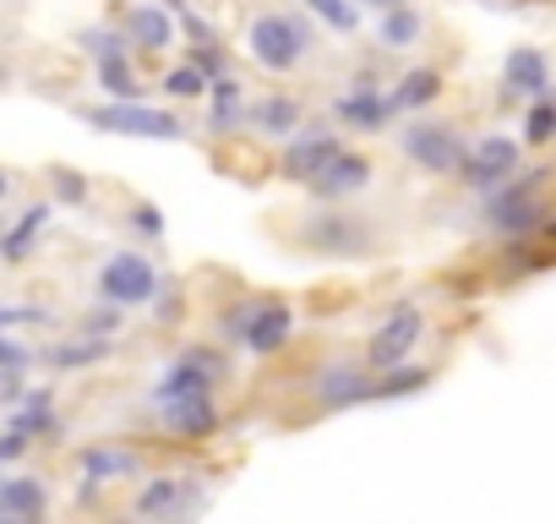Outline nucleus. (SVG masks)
<instances>
[{"label": "nucleus", "mask_w": 556, "mask_h": 524, "mask_svg": "<svg viewBox=\"0 0 556 524\" xmlns=\"http://www.w3.org/2000/svg\"><path fill=\"white\" fill-rule=\"evenodd\" d=\"M245 50H251V61L256 66H267V72H295L301 61H306V50H312V28L301 23V17H285V12H262L251 28H245Z\"/></svg>", "instance_id": "obj_1"}, {"label": "nucleus", "mask_w": 556, "mask_h": 524, "mask_svg": "<svg viewBox=\"0 0 556 524\" xmlns=\"http://www.w3.org/2000/svg\"><path fill=\"white\" fill-rule=\"evenodd\" d=\"M99 296L110 307H142V301L159 296V269L142 251H121V257H110L99 269Z\"/></svg>", "instance_id": "obj_2"}, {"label": "nucleus", "mask_w": 556, "mask_h": 524, "mask_svg": "<svg viewBox=\"0 0 556 524\" xmlns=\"http://www.w3.org/2000/svg\"><path fill=\"white\" fill-rule=\"evenodd\" d=\"M88 121H93L99 132H121V137H180V132H186L169 110H148L142 99L99 104V110H88Z\"/></svg>", "instance_id": "obj_3"}, {"label": "nucleus", "mask_w": 556, "mask_h": 524, "mask_svg": "<svg viewBox=\"0 0 556 524\" xmlns=\"http://www.w3.org/2000/svg\"><path fill=\"white\" fill-rule=\"evenodd\" d=\"M213 377H224V361H218L213 350L191 345V350H180L175 366L159 377L153 404H175V399H191V394H213Z\"/></svg>", "instance_id": "obj_4"}, {"label": "nucleus", "mask_w": 556, "mask_h": 524, "mask_svg": "<svg viewBox=\"0 0 556 524\" xmlns=\"http://www.w3.org/2000/svg\"><path fill=\"white\" fill-rule=\"evenodd\" d=\"M420 334H426V312H420V307H393V317H388V323L371 334V345H366V366L388 372V366L409 361V350L420 345Z\"/></svg>", "instance_id": "obj_5"}, {"label": "nucleus", "mask_w": 556, "mask_h": 524, "mask_svg": "<svg viewBox=\"0 0 556 524\" xmlns=\"http://www.w3.org/2000/svg\"><path fill=\"white\" fill-rule=\"evenodd\" d=\"M404 153L420 164V170H431V175H458L464 170V137L453 132V126H409L404 132Z\"/></svg>", "instance_id": "obj_6"}, {"label": "nucleus", "mask_w": 556, "mask_h": 524, "mask_svg": "<svg viewBox=\"0 0 556 524\" xmlns=\"http://www.w3.org/2000/svg\"><path fill=\"white\" fill-rule=\"evenodd\" d=\"M513 170H518V142H513V137H480V142L464 153L458 180L475 186V191H491V186H502Z\"/></svg>", "instance_id": "obj_7"}, {"label": "nucleus", "mask_w": 556, "mask_h": 524, "mask_svg": "<svg viewBox=\"0 0 556 524\" xmlns=\"http://www.w3.org/2000/svg\"><path fill=\"white\" fill-rule=\"evenodd\" d=\"M306 186H312L317 197H328V202L355 197L361 186H371V159H366V153H355V148H339V153L328 159V170H323V175H312Z\"/></svg>", "instance_id": "obj_8"}, {"label": "nucleus", "mask_w": 556, "mask_h": 524, "mask_svg": "<svg viewBox=\"0 0 556 524\" xmlns=\"http://www.w3.org/2000/svg\"><path fill=\"white\" fill-rule=\"evenodd\" d=\"M290 334H295V312L285 307V301H262L256 312H251V323H245V350L251 355H278L290 345Z\"/></svg>", "instance_id": "obj_9"}, {"label": "nucleus", "mask_w": 556, "mask_h": 524, "mask_svg": "<svg viewBox=\"0 0 556 524\" xmlns=\"http://www.w3.org/2000/svg\"><path fill=\"white\" fill-rule=\"evenodd\" d=\"M121 34H126L137 50L159 55V50H169V45H175V12H169V7H153V0H142V7H126Z\"/></svg>", "instance_id": "obj_10"}, {"label": "nucleus", "mask_w": 556, "mask_h": 524, "mask_svg": "<svg viewBox=\"0 0 556 524\" xmlns=\"http://www.w3.org/2000/svg\"><path fill=\"white\" fill-rule=\"evenodd\" d=\"M344 148V137L339 132H301L290 148H285V159H278V170H285L290 180H312V175H323L328 170V159Z\"/></svg>", "instance_id": "obj_11"}, {"label": "nucleus", "mask_w": 556, "mask_h": 524, "mask_svg": "<svg viewBox=\"0 0 556 524\" xmlns=\"http://www.w3.org/2000/svg\"><path fill=\"white\" fill-rule=\"evenodd\" d=\"M306 246L317 251H339V257H355L371 246V229L355 219V213H317L312 229H306Z\"/></svg>", "instance_id": "obj_12"}, {"label": "nucleus", "mask_w": 556, "mask_h": 524, "mask_svg": "<svg viewBox=\"0 0 556 524\" xmlns=\"http://www.w3.org/2000/svg\"><path fill=\"white\" fill-rule=\"evenodd\" d=\"M393 115H399V110H393L388 93H377V83H355V88L339 99V121H344L350 132H382Z\"/></svg>", "instance_id": "obj_13"}, {"label": "nucleus", "mask_w": 556, "mask_h": 524, "mask_svg": "<svg viewBox=\"0 0 556 524\" xmlns=\"http://www.w3.org/2000/svg\"><path fill=\"white\" fill-rule=\"evenodd\" d=\"M159 410H164V426H169L175 437H186V442L218 432V404H213V394H191V399H175V404H159Z\"/></svg>", "instance_id": "obj_14"}, {"label": "nucleus", "mask_w": 556, "mask_h": 524, "mask_svg": "<svg viewBox=\"0 0 556 524\" xmlns=\"http://www.w3.org/2000/svg\"><path fill=\"white\" fill-rule=\"evenodd\" d=\"M540 219H545V208L534 202V191H502L496 202H491V224L502 229V235H540Z\"/></svg>", "instance_id": "obj_15"}, {"label": "nucleus", "mask_w": 556, "mask_h": 524, "mask_svg": "<svg viewBox=\"0 0 556 524\" xmlns=\"http://www.w3.org/2000/svg\"><path fill=\"white\" fill-rule=\"evenodd\" d=\"M245 121L267 137H290V132H301V99H285V93L256 99V104H245Z\"/></svg>", "instance_id": "obj_16"}, {"label": "nucleus", "mask_w": 556, "mask_h": 524, "mask_svg": "<svg viewBox=\"0 0 556 524\" xmlns=\"http://www.w3.org/2000/svg\"><path fill=\"white\" fill-rule=\"evenodd\" d=\"M45 481L34 475H7L0 481V519H39L45 513Z\"/></svg>", "instance_id": "obj_17"}, {"label": "nucleus", "mask_w": 556, "mask_h": 524, "mask_svg": "<svg viewBox=\"0 0 556 524\" xmlns=\"http://www.w3.org/2000/svg\"><path fill=\"white\" fill-rule=\"evenodd\" d=\"M371 399V383L355 372V366H333L323 383H317V404L323 410H350V404H366Z\"/></svg>", "instance_id": "obj_18"}, {"label": "nucleus", "mask_w": 556, "mask_h": 524, "mask_svg": "<svg viewBox=\"0 0 556 524\" xmlns=\"http://www.w3.org/2000/svg\"><path fill=\"white\" fill-rule=\"evenodd\" d=\"M180 508H197V491L175 475H159L137 491V513H180Z\"/></svg>", "instance_id": "obj_19"}, {"label": "nucleus", "mask_w": 556, "mask_h": 524, "mask_svg": "<svg viewBox=\"0 0 556 524\" xmlns=\"http://www.w3.org/2000/svg\"><path fill=\"white\" fill-rule=\"evenodd\" d=\"M507 88H518V93H529V99L551 93V66H545V55H540V50H513V55H507Z\"/></svg>", "instance_id": "obj_20"}, {"label": "nucleus", "mask_w": 556, "mask_h": 524, "mask_svg": "<svg viewBox=\"0 0 556 524\" xmlns=\"http://www.w3.org/2000/svg\"><path fill=\"white\" fill-rule=\"evenodd\" d=\"M437 93H442V72H437V66H415V72L399 77V88H393L388 99H393V110L404 115V110H426Z\"/></svg>", "instance_id": "obj_21"}, {"label": "nucleus", "mask_w": 556, "mask_h": 524, "mask_svg": "<svg viewBox=\"0 0 556 524\" xmlns=\"http://www.w3.org/2000/svg\"><path fill=\"white\" fill-rule=\"evenodd\" d=\"M110 334H88V339H72V345H55L45 361L55 366V372H77V366H99V361H110Z\"/></svg>", "instance_id": "obj_22"}, {"label": "nucleus", "mask_w": 556, "mask_h": 524, "mask_svg": "<svg viewBox=\"0 0 556 524\" xmlns=\"http://www.w3.org/2000/svg\"><path fill=\"white\" fill-rule=\"evenodd\" d=\"M420 34H426V17L415 7H388L382 23H377V39L388 50H409V45H420Z\"/></svg>", "instance_id": "obj_23"}, {"label": "nucleus", "mask_w": 556, "mask_h": 524, "mask_svg": "<svg viewBox=\"0 0 556 524\" xmlns=\"http://www.w3.org/2000/svg\"><path fill=\"white\" fill-rule=\"evenodd\" d=\"M142 459L131 448H83V475L88 481H121V475H137Z\"/></svg>", "instance_id": "obj_24"}, {"label": "nucleus", "mask_w": 556, "mask_h": 524, "mask_svg": "<svg viewBox=\"0 0 556 524\" xmlns=\"http://www.w3.org/2000/svg\"><path fill=\"white\" fill-rule=\"evenodd\" d=\"M99 83H104L110 99H142V83H137V72L126 66V50H104V55H99Z\"/></svg>", "instance_id": "obj_25"}, {"label": "nucleus", "mask_w": 556, "mask_h": 524, "mask_svg": "<svg viewBox=\"0 0 556 524\" xmlns=\"http://www.w3.org/2000/svg\"><path fill=\"white\" fill-rule=\"evenodd\" d=\"M426 383H431V372H426V366L399 361V366H388V372L371 383V399H409V394H420Z\"/></svg>", "instance_id": "obj_26"}, {"label": "nucleus", "mask_w": 556, "mask_h": 524, "mask_svg": "<svg viewBox=\"0 0 556 524\" xmlns=\"http://www.w3.org/2000/svg\"><path fill=\"white\" fill-rule=\"evenodd\" d=\"M12 426H17V432H28V437H45V432H55V394H50V388H28L23 410L12 415Z\"/></svg>", "instance_id": "obj_27"}, {"label": "nucleus", "mask_w": 556, "mask_h": 524, "mask_svg": "<svg viewBox=\"0 0 556 524\" xmlns=\"http://www.w3.org/2000/svg\"><path fill=\"white\" fill-rule=\"evenodd\" d=\"M45 224H50V202H34V208H28V213H23V219L12 224V235L0 240V251H7V262H23V257H28V246L39 240V229H45Z\"/></svg>", "instance_id": "obj_28"}, {"label": "nucleus", "mask_w": 556, "mask_h": 524, "mask_svg": "<svg viewBox=\"0 0 556 524\" xmlns=\"http://www.w3.org/2000/svg\"><path fill=\"white\" fill-rule=\"evenodd\" d=\"M207 93H213V115H207V126H213V132H229V126L245 115V93H240V83L224 72V77H218Z\"/></svg>", "instance_id": "obj_29"}, {"label": "nucleus", "mask_w": 556, "mask_h": 524, "mask_svg": "<svg viewBox=\"0 0 556 524\" xmlns=\"http://www.w3.org/2000/svg\"><path fill=\"white\" fill-rule=\"evenodd\" d=\"M523 142H529V148L556 142V99H551V93H540V99L529 104V115H523Z\"/></svg>", "instance_id": "obj_30"}, {"label": "nucleus", "mask_w": 556, "mask_h": 524, "mask_svg": "<svg viewBox=\"0 0 556 524\" xmlns=\"http://www.w3.org/2000/svg\"><path fill=\"white\" fill-rule=\"evenodd\" d=\"M306 12L323 17L333 34H355L361 28V7H355V0H306Z\"/></svg>", "instance_id": "obj_31"}, {"label": "nucleus", "mask_w": 556, "mask_h": 524, "mask_svg": "<svg viewBox=\"0 0 556 524\" xmlns=\"http://www.w3.org/2000/svg\"><path fill=\"white\" fill-rule=\"evenodd\" d=\"M207 88H213V83H207L191 61H186V66H175V72H164V93H169V99H202Z\"/></svg>", "instance_id": "obj_32"}, {"label": "nucleus", "mask_w": 556, "mask_h": 524, "mask_svg": "<svg viewBox=\"0 0 556 524\" xmlns=\"http://www.w3.org/2000/svg\"><path fill=\"white\" fill-rule=\"evenodd\" d=\"M556 262V240L540 235V246H513V274H540Z\"/></svg>", "instance_id": "obj_33"}, {"label": "nucleus", "mask_w": 556, "mask_h": 524, "mask_svg": "<svg viewBox=\"0 0 556 524\" xmlns=\"http://www.w3.org/2000/svg\"><path fill=\"white\" fill-rule=\"evenodd\" d=\"M191 66L207 77V83H218L224 72H229V61H224V50H218V39L213 45H191Z\"/></svg>", "instance_id": "obj_34"}, {"label": "nucleus", "mask_w": 556, "mask_h": 524, "mask_svg": "<svg viewBox=\"0 0 556 524\" xmlns=\"http://www.w3.org/2000/svg\"><path fill=\"white\" fill-rule=\"evenodd\" d=\"M55 197H61V202H83V197H88V180H83L77 170H61V175H55Z\"/></svg>", "instance_id": "obj_35"}, {"label": "nucleus", "mask_w": 556, "mask_h": 524, "mask_svg": "<svg viewBox=\"0 0 556 524\" xmlns=\"http://www.w3.org/2000/svg\"><path fill=\"white\" fill-rule=\"evenodd\" d=\"M131 224H137L142 235H164V213H159L153 202H137V208H131Z\"/></svg>", "instance_id": "obj_36"}, {"label": "nucleus", "mask_w": 556, "mask_h": 524, "mask_svg": "<svg viewBox=\"0 0 556 524\" xmlns=\"http://www.w3.org/2000/svg\"><path fill=\"white\" fill-rule=\"evenodd\" d=\"M28 442H34L28 432H17V426H7V432H0V464H7V459H17V453H23Z\"/></svg>", "instance_id": "obj_37"}, {"label": "nucleus", "mask_w": 556, "mask_h": 524, "mask_svg": "<svg viewBox=\"0 0 556 524\" xmlns=\"http://www.w3.org/2000/svg\"><path fill=\"white\" fill-rule=\"evenodd\" d=\"M28 366V350L12 345V339H0V372H23Z\"/></svg>", "instance_id": "obj_38"}, {"label": "nucleus", "mask_w": 556, "mask_h": 524, "mask_svg": "<svg viewBox=\"0 0 556 524\" xmlns=\"http://www.w3.org/2000/svg\"><path fill=\"white\" fill-rule=\"evenodd\" d=\"M115 323H121V312H99V317H88V334H115Z\"/></svg>", "instance_id": "obj_39"}, {"label": "nucleus", "mask_w": 556, "mask_h": 524, "mask_svg": "<svg viewBox=\"0 0 556 524\" xmlns=\"http://www.w3.org/2000/svg\"><path fill=\"white\" fill-rule=\"evenodd\" d=\"M361 7H377V12H388V7H409V0H361Z\"/></svg>", "instance_id": "obj_40"}, {"label": "nucleus", "mask_w": 556, "mask_h": 524, "mask_svg": "<svg viewBox=\"0 0 556 524\" xmlns=\"http://www.w3.org/2000/svg\"><path fill=\"white\" fill-rule=\"evenodd\" d=\"M540 235H545V240H556V213H545V224H540Z\"/></svg>", "instance_id": "obj_41"}, {"label": "nucleus", "mask_w": 556, "mask_h": 524, "mask_svg": "<svg viewBox=\"0 0 556 524\" xmlns=\"http://www.w3.org/2000/svg\"><path fill=\"white\" fill-rule=\"evenodd\" d=\"M0 197H7V175H0Z\"/></svg>", "instance_id": "obj_42"}]
</instances>
